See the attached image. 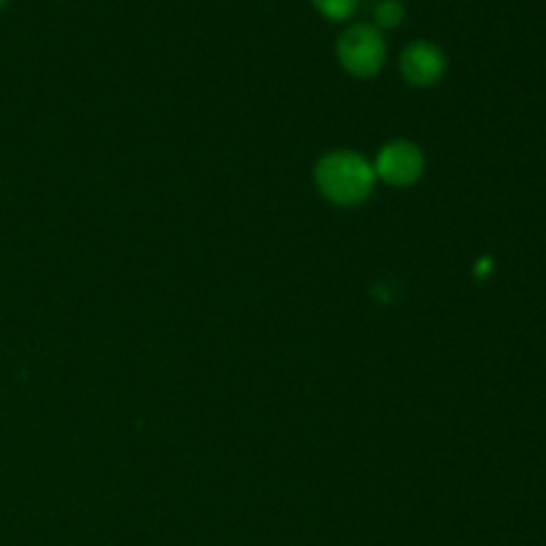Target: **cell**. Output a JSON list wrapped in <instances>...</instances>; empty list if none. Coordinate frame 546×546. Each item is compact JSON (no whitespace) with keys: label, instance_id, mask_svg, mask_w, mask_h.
Instances as JSON below:
<instances>
[{"label":"cell","instance_id":"obj_1","mask_svg":"<svg viewBox=\"0 0 546 546\" xmlns=\"http://www.w3.org/2000/svg\"><path fill=\"white\" fill-rule=\"evenodd\" d=\"M316 186L335 205H359L374 190L376 171L367 160L348 150L329 152L316 165Z\"/></svg>","mask_w":546,"mask_h":546},{"label":"cell","instance_id":"obj_2","mask_svg":"<svg viewBox=\"0 0 546 546\" xmlns=\"http://www.w3.org/2000/svg\"><path fill=\"white\" fill-rule=\"evenodd\" d=\"M337 58L355 77H374L387 58L382 32L376 26L357 24L348 28L337 41Z\"/></svg>","mask_w":546,"mask_h":546},{"label":"cell","instance_id":"obj_3","mask_svg":"<svg viewBox=\"0 0 546 546\" xmlns=\"http://www.w3.org/2000/svg\"><path fill=\"white\" fill-rule=\"evenodd\" d=\"M423 152L410 141H391L376 158L374 171L391 186H410L423 175Z\"/></svg>","mask_w":546,"mask_h":546},{"label":"cell","instance_id":"obj_4","mask_svg":"<svg viewBox=\"0 0 546 546\" xmlns=\"http://www.w3.org/2000/svg\"><path fill=\"white\" fill-rule=\"evenodd\" d=\"M401 73L412 86H433L438 84L446 71V58L438 45L429 41L410 43L401 54Z\"/></svg>","mask_w":546,"mask_h":546},{"label":"cell","instance_id":"obj_5","mask_svg":"<svg viewBox=\"0 0 546 546\" xmlns=\"http://www.w3.org/2000/svg\"><path fill=\"white\" fill-rule=\"evenodd\" d=\"M316 11L320 15H325L327 20L333 22H342L348 20L352 13H355L359 0H312Z\"/></svg>","mask_w":546,"mask_h":546},{"label":"cell","instance_id":"obj_6","mask_svg":"<svg viewBox=\"0 0 546 546\" xmlns=\"http://www.w3.org/2000/svg\"><path fill=\"white\" fill-rule=\"evenodd\" d=\"M374 20L378 30L395 28L401 20H404V7L397 0H380L374 11Z\"/></svg>","mask_w":546,"mask_h":546},{"label":"cell","instance_id":"obj_7","mask_svg":"<svg viewBox=\"0 0 546 546\" xmlns=\"http://www.w3.org/2000/svg\"><path fill=\"white\" fill-rule=\"evenodd\" d=\"M5 5V0H0V7H3Z\"/></svg>","mask_w":546,"mask_h":546}]
</instances>
